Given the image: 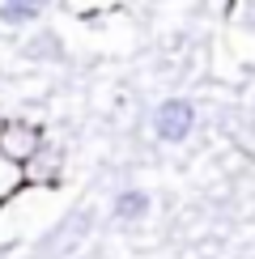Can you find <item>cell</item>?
Wrapping results in <instances>:
<instances>
[{
	"label": "cell",
	"instance_id": "1",
	"mask_svg": "<svg viewBox=\"0 0 255 259\" xmlns=\"http://www.w3.org/2000/svg\"><path fill=\"white\" fill-rule=\"evenodd\" d=\"M191 127H196V111H191L187 98H166V102L153 111V132H157V140H166V145L187 140Z\"/></svg>",
	"mask_w": 255,
	"mask_h": 259
},
{
	"label": "cell",
	"instance_id": "2",
	"mask_svg": "<svg viewBox=\"0 0 255 259\" xmlns=\"http://www.w3.org/2000/svg\"><path fill=\"white\" fill-rule=\"evenodd\" d=\"M38 145H42V127L38 123H5L0 127V153H5L9 161H30L38 153Z\"/></svg>",
	"mask_w": 255,
	"mask_h": 259
},
{
	"label": "cell",
	"instance_id": "3",
	"mask_svg": "<svg viewBox=\"0 0 255 259\" xmlns=\"http://www.w3.org/2000/svg\"><path fill=\"white\" fill-rule=\"evenodd\" d=\"M47 5L51 0H5V5H0V17L13 21V26H21V21H34Z\"/></svg>",
	"mask_w": 255,
	"mask_h": 259
},
{
	"label": "cell",
	"instance_id": "4",
	"mask_svg": "<svg viewBox=\"0 0 255 259\" xmlns=\"http://www.w3.org/2000/svg\"><path fill=\"white\" fill-rule=\"evenodd\" d=\"M149 212V196L145 191H123L119 200H115V217L119 221H136V217H145Z\"/></svg>",
	"mask_w": 255,
	"mask_h": 259
}]
</instances>
